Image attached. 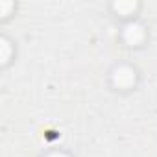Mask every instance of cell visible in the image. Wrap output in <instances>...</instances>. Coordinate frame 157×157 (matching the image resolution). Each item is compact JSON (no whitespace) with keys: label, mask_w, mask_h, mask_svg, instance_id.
I'll use <instances>...</instances> for the list:
<instances>
[{"label":"cell","mask_w":157,"mask_h":157,"mask_svg":"<svg viewBox=\"0 0 157 157\" xmlns=\"http://www.w3.org/2000/svg\"><path fill=\"white\" fill-rule=\"evenodd\" d=\"M113 83L117 87H122V89L133 85L135 83V72H133V68H129V67H118L113 72Z\"/></svg>","instance_id":"1"},{"label":"cell","mask_w":157,"mask_h":157,"mask_svg":"<svg viewBox=\"0 0 157 157\" xmlns=\"http://www.w3.org/2000/svg\"><path fill=\"white\" fill-rule=\"evenodd\" d=\"M124 39H126V43L128 44H131V46H135V44H139L142 39H144V30H142V26L140 24H128L126 26V30H124Z\"/></svg>","instance_id":"2"},{"label":"cell","mask_w":157,"mask_h":157,"mask_svg":"<svg viewBox=\"0 0 157 157\" xmlns=\"http://www.w3.org/2000/svg\"><path fill=\"white\" fill-rule=\"evenodd\" d=\"M120 15H129L135 8H137V4L135 2H115V6H113Z\"/></svg>","instance_id":"3"},{"label":"cell","mask_w":157,"mask_h":157,"mask_svg":"<svg viewBox=\"0 0 157 157\" xmlns=\"http://www.w3.org/2000/svg\"><path fill=\"white\" fill-rule=\"evenodd\" d=\"M10 54H11L10 43H8L6 39H2V41H0V61H2V63H6V61L10 59Z\"/></svg>","instance_id":"4"},{"label":"cell","mask_w":157,"mask_h":157,"mask_svg":"<svg viewBox=\"0 0 157 157\" xmlns=\"http://www.w3.org/2000/svg\"><path fill=\"white\" fill-rule=\"evenodd\" d=\"M8 10H11V4H10V2H4L2 6H0V15H6Z\"/></svg>","instance_id":"5"},{"label":"cell","mask_w":157,"mask_h":157,"mask_svg":"<svg viewBox=\"0 0 157 157\" xmlns=\"http://www.w3.org/2000/svg\"><path fill=\"white\" fill-rule=\"evenodd\" d=\"M48 157H68V155H65V153H50Z\"/></svg>","instance_id":"6"}]
</instances>
